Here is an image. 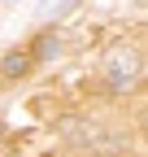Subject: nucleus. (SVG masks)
<instances>
[{
    "mask_svg": "<svg viewBox=\"0 0 148 157\" xmlns=\"http://www.w3.org/2000/svg\"><path fill=\"white\" fill-rule=\"evenodd\" d=\"M35 52H39V57H52V52H57V39H52V35H44V39H39V48H35Z\"/></svg>",
    "mask_w": 148,
    "mask_h": 157,
    "instance_id": "obj_3",
    "label": "nucleus"
},
{
    "mask_svg": "<svg viewBox=\"0 0 148 157\" xmlns=\"http://www.w3.org/2000/svg\"><path fill=\"white\" fill-rule=\"evenodd\" d=\"M26 70H31V57H26V52H9V57H5V74H9V78L26 74Z\"/></svg>",
    "mask_w": 148,
    "mask_h": 157,
    "instance_id": "obj_2",
    "label": "nucleus"
},
{
    "mask_svg": "<svg viewBox=\"0 0 148 157\" xmlns=\"http://www.w3.org/2000/svg\"><path fill=\"white\" fill-rule=\"evenodd\" d=\"M139 78V57L131 52V48H118V52H109V83H113L118 92L122 87H131Z\"/></svg>",
    "mask_w": 148,
    "mask_h": 157,
    "instance_id": "obj_1",
    "label": "nucleus"
}]
</instances>
